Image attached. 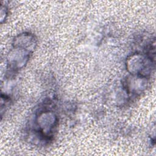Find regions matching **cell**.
I'll use <instances>...</instances> for the list:
<instances>
[{"label":"cell","mask_w":156,"mask_h":156,"mask_svg":"<svg viewBox=\"0 0 156 156\" xmlns=\"http://www.w3.org/2000/svg\"><path fill=\"white\" fill-rule=\"evenodd\" d=\"M152 60L146 58L140 54H135L127 60V68L132 74L146 77L151 72Z\"/></svg>","instance_id":"1"}]
</instances>
